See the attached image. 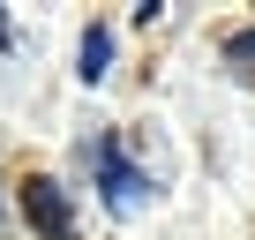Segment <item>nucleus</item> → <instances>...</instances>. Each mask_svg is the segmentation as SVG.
<instances>
[{"label": "nucleus", "instance_id": "f257e3e1", "mask_svg": "<svg viewBox=\"0 0 255 240\" xmlns=\"http://www.w3.org/2000/svg\"><path fill=\"white\" fill-rule=\"evenodd\" d=\"M23 218H30L45 240H75V218H68V188H60V180H45V173H38V180H23Z\"/></svg>", "mask_w": 255, "mask_h": 240}, {"label": "nucleus", "instance_id": "f03ea898", "mask_svg": "<svg viewBox=\"0 0 255 240\" xmlns=\"http://www.w3.org/2000/svg\"><path fill=\"white\" fill-rule=\"evenodd\" d=\"M98 180H105V203H113V210H135V203L150 195V180H143L135 165H128L113 143H98Z\"/></svg>", "mask_w": 255, "mask_h": 240}, {"label": "nucleus", "instance_id": "7ed1b4c3", "mask_svg": "<svg viewBox=\"0 0 255 240\" xmlns=\"http://www.w3.org/2000/svg\"><path fill=\"white\" fill-rule=\"evenodd\" d=\"M105 68H113V30L90 23V30H83V68H75V75H83V83H105Z\"/></svg>", "mask_w": 255, "mask_h": 240}, {"label": "nucleus", "instance_id": "20e7f679", "mask_svg": "<svg viewBox=\"0 0 255 240\" xmlns=\"http://www.w3.org/2000/svg\"><path fill=\"white\" fill-rule=\"evenodd\" d=\"M225 68L255 75V30H233V38H225Z\"/></svg>", "mask_w": 255, "mask_h": 240}]
</instances>
